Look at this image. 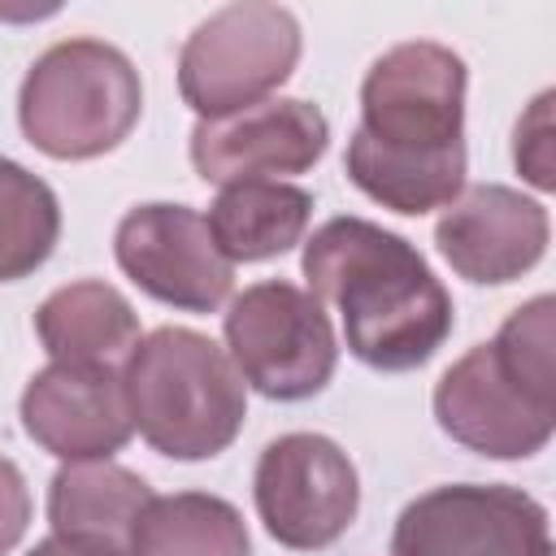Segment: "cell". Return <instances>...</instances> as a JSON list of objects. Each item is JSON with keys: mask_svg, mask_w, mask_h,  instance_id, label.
I'll list each match as a JSON object with an SVG mask.
<instances>
[{"mask_svg": "<svg viewBox=\"0 0 556 556\" xmlns=\"http://www.w3.org/2000/svg\"><path fill=\"white\" fill-rule=\"evenodd\" d=\"M439 430L491 460H526L556 430V300L521 304L491 343L469 348L434 382Z\"/></svg>", "mask_w": 556, "mask_h": 556, "instance_id": "2", "label": "cell"}, {"mask_svg": "<svg viewBox=\"0 0 556 556\" xmlns=\"http://www.w3.org/2000/svg\"><path fill=\"white\" fill-rule=\"evenodd\" d=\"M113 256L143 295L182 313H213L235 291V265L191 204H135L113 230Z\"/></svg>", "mask_w": 556, "mask_h": 556, "instance_id": "10", "label": "cell"}, {"mask_svg": "<svg viewBox=\"0 0 556 556\" xmlns=\"http://www.w3.org/2000/svg\"><path fill=\"white\" fill-rule=\"evenodd\" d=\"M217 252L230 265H252L291 252L308 222H313V195L295 182L278 178H252V182H226L217 200L204 213Z\"/></svg>", "mask_w": 556, "mask_h": 556, "instance_id": "16", "label": "cell"}, {"mask_svg": "<svg viewBox=\"0 0 556 556\" xmlns=\"http://www.w3.org/2000/svg\"><path fill=\"white\" fill-rule=\"evenodd\" d=\"M143 113L135 61L104 39H61L17 91V126L52 161H96L126 143Z\"/></svg>", "mask_w": 556, "mask_h": 556, "instance_id": "4", "label": "cell"}, {"mask_svg": "<svg viewBox=\"0 0 556 556\" xmlns=\"http://www.w3.org/2000/svg\"><path fill=\"white\" fill-rule=\"evenodd\" d=\"M30 526V486L22 469L0 456V556H9Z\"/></svg>", "mask_w": 556, "mask_h": 556, "instance_id": "21", "label": "cell"}, {"mask_svg": "<svg viewBox=\"0 0 556 556\" xmlns=\"http://www.w3.org/2000/svg\"><path fill=\"white\" fill-rule=\"evenodd\" d=\"M35 334L43 352L65 365H117L143 339L130 300L100 278L56 287L35 308Z\"/></svg>", "mask_w": 556, "mask_h": 556, "instance_id": "15", "label": "cell"}, {"mask_svg": "<svg viewBox=\"0 0 556 556\" xmlns=\"http://www.w3.org/2000/svg\"><path fill=\"white\" fill-rule=\"evenodd\" d=\"M130 556H252L243 513L208 491L152 495L130 530Z\"/></svg>", "mask_w": 556, "mask_h": 556, "instance_id": "18", "label": "cell"}, {"mask_svg": "<svg viewBox=\"0 0 556 556\" xmlns=\"http://www.w3.org/2000/svg\"><path fill=\"white\" fill-rule=\"evenodd\" d=\"M391 556H552V526L521 486L447 482L404 504Z\"/></svg>", "mask_w": 556, "mask_h": 556, "instance_id": "9", "label": "cell"}, {"mask_svg": "<svg viewBox=\"0 0 556 556\" xmlns=\"http://www.w3.org/2000/svg\"><path fill=\"white\" fill-rule=\"evenodd\" d=\"M300 269L308 291L339 308L348 352L369 369H421L456 326L452 295L426 256L369 217L321 222L304 239Z\"/></svg>", "mask_w": 556, "mask_h": 556, "instance_id": "1", "label": "cell"}, {"mask_svg": "<svg viewBox=\"0 0 556 556\" xmlns=\"http://www.w3.org/2000/svg\"><path fill=\"white\" fill-rule=\"evenodd\" d=\"M552 239L547 208L504 182H478L460 191L434 222L443 261L478 287H504L530 274Z\"/></svg>", "mask_w": 556, "mask_h": 556, "instance_id": "13", "label": "cell"}, {"mask_svg": "<svg viewBox=\"0 0 556 556\" xmlns=\"http://www.w3.org/2000/svg\"><path fill=\"white\" fill-rule=\"evenodd\" d=\"M304 35L291 9L269 0H239L208 13L178 52V91L187 109L208 122L269 100L300 61Z\"/></svg>", "mask_w": 556, "mask_h": 556, "instance_id": "5", "label": "cell"}, {"mask_svg": "<svg viewBox=\"0 0 556 556\" xmlns=\"http://www.w3.org/2000/svg\"><path fill=\"white\" fill-rule=\"evenodd\" d=\"M61 239L56 191L26 165L0 156V282L30 278Z\"/></svg>", "mask_w": 556, "mask_h": 556, "instance_id": "19", "label": "cell"}, {"mask_svg": "<svg viewBox=\"0 0 556 556\" xmlns=\"http://www.w3.org/2000/svg\"><path fill=\"white\" fill-rule=\"evenodd\" d=\"M330 148V122L317 104L269 96L261 104L235 109L191 126L187 152L204 182H252L313 169Z\"/></svg>", "mask_w": 556, "mask_h": 556, "instance_id": "11", "label": "cell"}, {"mask_svg": "<svg viewBox=\"0 0 556 556\" xmlns=\"http://www.w3.org/2000/svg\"><path fill=\"white\" fill-rule=\"evenodd\" d=\"M122 387L135 430L169 460H208L226 452L248 417V387L235 361L187 326L143 334L122 361Z\"/></svg>", "mask_w": 556, "mask_h": 556, "instance_id": "3", "label": "cell"}, {"mask_svg": "<svg viewBox=\"0 0 556 556\" xmlns=\"http://www.w3.org/2000/svg\"><path fill=\"white\" fill-rule=\"evenodd\" d=\"M343 169H348V182L356 191H365L374 204L404 213V217H421L430 208H447L465 191L469 152H465V143H456L447 152L417 156V152L382 148V143L365 139L361 130H352Z\"/></svg>", "mask_w": 556, "mask_h": 556, "instance_id": "17", "label": "cell"}, {"mask_svg": "<svg viewBox=\"0 0 556 556\" xmlns=\"http://www.w3.org/2000/svg\"><path fill=\"white\" fill-rule=\"evenodd\" d=\"M256 517L274 543L291 552H321L348 534L361 508V478L352 456L313 430H291L265 443L252 469Z\"/></svg>", "mask_w": 556, "mask_h": 556, "instance_id": "8", "label": "cell"}, {"mask_svg": "<svg viewBox=\"0 0 556 556\" xmlns=\"http://www.w3.org/2000/svg\"><path fill=\"white\" fill-rule=\"evenodd\" d=\"M513 161L521 169L526 182H534L539 191L556 187V165H552V91H539L534 104L526 109V117L517 122L513 135Z\"/></svg>", "mask_w": 556, "mask_h": 556, "instance_id": "20", "label": "cell"}, {"mask_svg": "<svg viewBox=\"0 0 556 556\" xmlns=\"http://www.w3.org/2000/svg\"><path fill=\"white\" fill-rule=\"evenodd\" d=\"M226 356L243 387L265 400L295 404L326 391L339 365V343L321 300L295 282L265 278L243 287L226 308Z\"/></svg>", "mask_w": 556, "mask_h": 556, "instance_id": "6", "label": "cell"}, {"mask_svg": "<svg viewBox=\"0 0 556 556\" xmlns=\"http://www.w3.org/2000/svg\"><path fill=\"white\" fill-rule=\"evenodd\" d=\"M26 556H130V552H109V547H83V543H70V539H56V534H48V539H39Z\"/></svg>", "mask_w": 556, "mask_h": 556, "instance_id": "22", "label": "cell"}, {"mask_svg": "<svg viewBox=\"0 0 556 556\" xmlns=\"http://www.w3.org/2000/svg\"><path fill=\"white\" fill-rule=\"evenodd\" d=\"M22 430L56 460H109L135 434L122 374L113 365L52 361L22 391Z\"/></svg>", "mask_w": 556, "mask_h": 556, "instance_id": "12", "label": "cell"}, {"mask_svg": "<svg viewBox=\"0 0 556 556\" xmlns=\"http://www.w3.org/2000/svg\"><path fill=\"white\" fill-rule=\"evenodd\" d=\"M148 500L152 491L135 469L113 460H70L48 482V526L56 539L83 547L130 552V530Z\"/></svg>", "mask_w": 556, "mask_h": 556, "instance_id": "14", "label": "cell"}, {"mask_svg": "<svg viewBox=\"0 0 556 556\" xmlns=\"http://www.w3.org/2000/svg\"><path fill=\"white\" fill-rule=\"evenodd\" d=\"M465 61L434 39L387 48L361 83V135L395 152H447L465 143Z\"/></svg>", "mask_w": 556, "mask_h": 556, "instance_id": "7", "label": "cell"}]
</instances>
